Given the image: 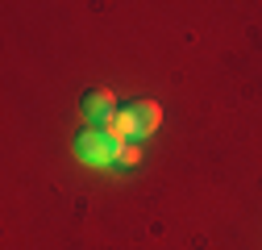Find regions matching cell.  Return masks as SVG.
I'll return each mask as SVG.
<instances>
[{
	"instance_id": "obj_1",
	"label": "cell",
	"mask_w": 262,
	"mask_h": 250,
	"mask_svg": "<svg viewBox=\"0 0 262 250\" xmlns=\"http://www.w3.org/2000/svg\"><path fill=\"white\" fill-rule=\"evenodd\" d=\"M75 154L83 163H92V167H108V163H117V142L100 130V125H92V130H83L75 138Z\"/></svg>"
},
{
	"instance_id": "obj_2",
	"label": "cell",
	"mask_w": 262,
	"mask_h": 250,
	"mask_svg": "<svg viewBox=\"0 0 262 250\" xmlns=\"http://www.w3.org/2000/svg\"><path fill=\"white\" fill-rule=\"evenodd\" d=\"M125 117L129 125H134V138H150L158 125H162V109L154 100H134V105H125Z\"/></svg>"
},
{
	"instance_id": "obj_3",
	"label": "cell",
	"mask_w": 262,
	"mask_h": 250,
	"mask_svg": "<svg viewBox=\"0 0 262 250\" xmlns=\"http://www.w3.org/2000/svg\"><path fill=\"white\" fill-rule=\"evenodd\" d=\"M117 113H121V109H117V100H113V92H104V88L83 92V117H88L92 125H108Z\"/></svg>"
},
{
	"instance_id": "obj_4",
	"label": "cell",
	"mask_w": 262,
	"mask_h": 250,
	"mask_svg": "<svg viewBox=\"0 0 262 250\" xmlns=\"http://www.w3.org/2000/svg\"><path fill=\"white\" fill-rule=\"evenodd\" d=\"M100 130H104V134H108V138H113L117 146H121L125 138H134V125H129V117H125V109H121V113H117V117H113L108 125H100Z\"/></svg>"
},
{
	"instance_id": "obj_5",
	"label": "cell",
	"mask_w": 262,
	"mask_h": 250,
	"mask_svg": "<svg viewBox=\"0 0 262 250\" xmlns=\"http://www.w3.org/2000/svg\"><path fill=\"white\" fill-rule=\"evenodd\" d=\"M138 159H142V150H138L134 142H121V146H117V163H121V167H134Z\"/></svg>"
}]
</instances>
